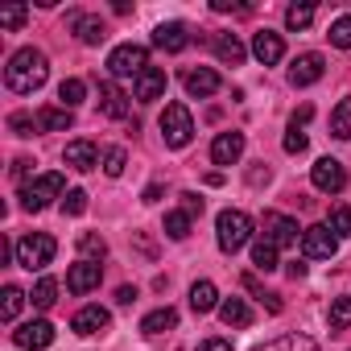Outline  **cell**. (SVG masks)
I'll list each match as a JSON object with an SVG mask.
<instances>
[{
  "mask_svg": "<svg viewBox=\"0 0 351 351\" xmlns=\"http://www.w3.org/2000/svg\"><path fill=\"white\" fill-rule=\"evenodd\" d=\"M62 161H66L71 169L87 173V169H95V165H99V149H95L91 141H71V145H66V153H62Z\"/></svg>",
  "mask_w": 351,
  "mask_h": 351,
  "instance_id": "obj_16",
  "label": "cell"
},
{
  "mask_svg": "<svg viewBox=\"0 0 351 351\" xmlns=\"http://www.w3.org/2000/svg\"><path fill=\"white\" fill-rule=\"evenodd\" d=\"M252 58H256L261 66H277V62L285 58V42H281V34L261 29V34L252 38Z\"/></svg>",
  "mask_w": 351,
  "mask_h": 351,
  "instance_id": "obj_11",
  "label": "cell"
},
{
  "mask_svg": "<svg viewBox=\"0 0 351 351\" xmlns=\"http://www.w3.org/2000/svg\"><path fill=\"white\" fill-rule=\"evenodd\" d=\"M112 326V314L104 310V306H83L75 318H71V330L75 335H104Z\"/></svg>",
  "mask_w": 351,
  "mask_h": 351,
  "instance_id": "obj_14",
  "label": "cell"
},
{
  "mask_svg": "<svg viewBox=\"0 0 351 351\" xmlns=\"http://www.w3.org/2000/svg\"><path fill=\"white\" fill-rule=\"evenodd\" d=\"M62 211H66V215H83V211H87V195H83V191H66Z\"/></svg>",
  "mask_w": 351,
  "mask_h": 351,
  "instance_id": "obj_42",
  "label": "cell"
},
{
  "mask_svg": "<svg viewBox=\"0 0 351 351\" xmlns=\"http://www.w3.org/2000/svg\"><path fill=\"white\" fill-rule=\"evenodd\" d=\"M153 46H157V50H165V54H178V50H186V46H191V34H186V25H182V21H165V25H157V29H153Z\"/></svg>",
  "mask_w": 351,
  "mask_h": 351,
  "instance_id": "obj_12",
  "label": "cell"
},
{
  "mask_svg": "<svg viewBox=\"0 0 351 351\" xmlns=\"http://www.w3.org/2000/svg\"><path fill=\"white\" fill-rule=\"evenodd\" d=\"M326 228H330L339 240H347V236H351V207H343V203H339V207H330V219H326Z\"/></svg>",
  "mask_w": 351,
  "mask_h": 351,
  "instance_id": "obj_37",
  "label": "cell"
},
{
  "mask_svg": "<svg viewBox=\"0 0 351 351\" xmlns=\"http://www.w3.org/2000/svg\"><path fill=\"white\" fill-rule=\"evenodd\" d=\"M71 25H75V34H79V42H83V46H99V42L108 38V25H104L99 17H87V13H71Z\"/></svg>",
  "mask_w": 351,
  "mask_h": 351,
  "instance_id": "obj_20",
  "label": "cell"
},
{
  "mask_svg": "<svg viewBox=\"0 0 351 351\" xmlns=\"http://www.w3.org/2000/svg\"><path fill=\"white\" fill-rule=\"evenodd\" d=\"M277 252H281L277 244H269V240H256V244H252V265H256L261 273H273V269H277Z\"/></svg>",
  "mask_w": 351,
  "mask_h": 351,
  "instance_id": "obj_30",
  "label": "cell"
},
{
  "mask_svg": "<svg viewBox=\"0 0 351 351\" xmlns=\"http://www.w3.org/2000/svg\"><path fill=\"white\" fill-rule=\"evenodd\" d=\"M244 157V132H219L211 141V161L215 165H236Z\"/></svg>",
  "mask_w": 351,
  "mask_h": 351,
  "instance_id": "obj_13",
  "label": "cell"
},
{
  "mask_svg": "<svg viewBox=\"0 0 351 351\" xmlns=\"http://www.w3.org/2000/svg\"><path fill=\"white\" fill-rule=\"evenodd\" d=\"M215 240H219V248H223L228 256H236V252L252 240V219H248L244 211H219V219H215Z\"/></svg>",
  "mask_w": 351,
  "mask_h": 351,
  "instance_id": "obj_2",
  "label": "cell"
},
{
  "mask_svg": "<svg viewBox=\"0 0 351 351\" xmlns=\"http://www.w3.org/2000/svg\"><path fill=\"white\" fill-rule=\"evenodd\" d=\"M191 306H195V314L219 310V289H215L211 281H195V285H191Z\"/></svg>",
  "mask_w": 351,
  "mask_h": 351,
  "instance_id": "obj_24",
  "label": "cell"
},
{
  "mask_svg": "<svg viewBox=\"0 0 351 351\" xmlns=\"http://www.w3.org/2000/svg\"><path fill=\"white\" fill-rule=\"evenodd\" d=\"M199 351H232V343H228V339H203Z\"/></svg>",
  "mask_w": 351,
  "mask_h": 351,
  "instance_id": "obj_45",
  "label": "cell"
},
{
  "mask_svg": "<svg viewBox=\"0 0 351 351\" xmlns=\"http://www.w3.org/2000/svg\"><path fill=\"white\" fill-rule=\"evenodd\" d=\"M54 199H66L62 173H42V178H34L29 186H21V207L25 211H46Z\"/></svg>",
  "mask_w": 351,
  "mask_h": 351,
  "instance_id": "obj_5",
  "label": "cell"
},
{
  "mask_svg": "<svg viewBox=\"0 0 351 351\" xmlns=\"http://www.w3.org/2000/svg\"><path fill=\"white\" fill-rule=\"evenodd\" d=\"M191 223H195V219H191L186 211H169V215H165V236H169V240H186V236H191Z\"/></svg>",
  "mask_w": 351,
  "mask_h": 351,
  "instance_id": "obj_34",
  "label": "cell"
},
{
  "mask_svg": "<svg viewBox=\"0 0 351 351\" xmlns=\"http://www.w3.org/2000/svg\"><path fill=\"white\" fill-rule=\"evenodd\" d=\"M46 79H50V58H46L42 50H34V46L17 50V54L9 58V66H5V83H9V91H17V95H34Z\"/></svg>",
  "mask_w": 351,
  "mask_h": 351,
  "instance_id": "obj_1",
  "label": "cell"
},
{
  "mask_svg": "<svg viewBox=\"0 0 351 351\" xmlns=\"http://www.w3.org/2000/svg\"><path fill=\"white\" fill-rule=\"evenodd\" d=\"M124 165H128V153H124L120 145H112V149L104 153V173H108V178H120Z\"/></svg>",
  "mask_w": 351,
  "mask_h": 351,
  "instance_id": "obj_38",
  "label": "cell"
},
{
  "mask_svg": "<svg viewBox=\"0 0 351 351\" xmlns=\"http://www.w3.org/2000/svg\"><path fill=\"white\" fill-rule=\"evenodd\" d=\"M298 236H302V232H298V223H293L289 215H277V211L265 215V240H269V244H277V248H293Z\"/></svg>",
  "mask_w": 351,
  "mask_h": 351,
  "instance_id": "obj_10",
  "label": "cell"
},
{
  "mask_svg": "<svg viewBox=\"0 0 351 351\" xmlns=\"http://www.w3.org/2000/svg\"><path fill=\"white\" fill-rule=\"evenodd\" d=\"M21 306H25V289H17V285H5V298H0V318H5V322H13V318L21 314Z\"/></svg>",
  "mask_w": 351,
  "mask_h": 351,
  "instance_id": "obj_32",
  "label": "cell"
},
{
  "mask_svg": "<svg viewBox=\"0 0 351 351\" xmlns=\"http://www.w3.org/2000/svg\"><path fill=\"white\" fill-rule=\"evenodd\" d=\"M310 21H314V5H289L285 9V29H310Z\"/></svg>",
  "mask_w": 351,
  "mask_h": 351,
  "instance_id": "obj_35",
  "label": "cell"
},
{
  "mask_svg": "<svg viewBox=\"0 0 351 351\" xmlns=\"http://www.w3.org/2000/svg\"><path fill=\"white\" fill-rule=\"evenodd\" d=\"M132 298H136L132 285H120V289H116V302H120V306H132Z\"/></svg>",
  "mask_w": 351,
  "mask_h": 351,
  "instance_id": "obj_47",
  "label": "cell"
},
{
  "mask_svg": "<svg viewBox=\"0 0 351 351\" xmlns=\"http://www.w3.org/2000/svg\"><path fill=\"white\" fill-rule=\"evenodd\" d=\"M9 128H13L17 136H34V132H42V128H38V116H29V112H13V116H9Z\"/></svg>",
  "mask_w": 351,
  "mask_h": 351,
  "instance_id": "obj_39",
  "label": "cell"
},
{
  "mask_svg": "<svg viewBox=\"0 0 351 351\" xmlns=\"http://www.w3.org/2000/svg\"><path fill=\"white\" fill-rule=\"evenodd\" d=\"M310 182H314V191H322V195H339V191H347V169H343V161H335V157H318L314 169H310Z\"/></svg>",
  "mask_w": 351,
  "mask_h": 351,
  "instance_id": "obj_8",
  "label": "cell"
},
{
  "mask_svg": "<svg viewBox=\"0 0 351 351\" xmlns=\"http://www.w3.org/2000/svg\"><path fill=\"white\" fill-rule=\"evenodd\" d=\"M79 252H83V261H95V265H99V256L108 252V244H104V236L83 232V236H79Z\"/></svg>",
  "mask_w": 351,
  "mask_h": 351,
  "instance_id": "obj_36",
  "label": "cell"
},
{
  "mask_svg": "<svg viewBox=\"0 0 351 351\" xmlns=\"http://www.w3.org/2000/svg\"><path fill=\"white\" fill-rule=\"evenodd\" d=\"M219 318H223L228 326H252V310H248L244 298H223V302H219Z\"/></svg>",
  "mask_w": 351,
  "mask_h": 351,
  "instance_id": "obj_22",
  "label": "cell"
},
{
  "mask_svg": "<svg viewBox=\"0 0 351 351\" xmlns=\"http://www.w3.org/2000/svg\"><path fill=\"white\" fill-rule=\"evenodd\" d=\"M335 252H339V236H335L326 223L302 228V256H310V261H330Z\"/></svg>",
  "mask_w": 351,
  "mask_h": 351,
  "instance_id": "obj_7",
  "label": "cell"
},
{
  "mask_svg": "<svg viewBox=\"0 0 351 351\" xmlns=\"http://www.w3.org/2000/svg\"><path fill=\"white\" fill-rule=\"evenodd\" d=\"M29 169H34V161H29V157H17V161H13V178H25Z\"/></svg>",
  "mask_w": 351,
  "mask_h": 351,
  "instance_id": "obj_46",
  "label": "cell"
},
{
  "mask_svg": "<svg viewBox=\"0 0 351 351\" xmlns=\"http://www.w3.org/2000/svg\"><path fill=\"white\" fill-rule=\"evenodd\" d=\"M71 124H75V116H71L66 108H42V112H38V128H42V132H66Z\"/></svg>",
  "mask_w": 351,
  "mask_h": 351,
  "instance_id": "obj_25",
  "label": "cell"
},
{
  "mask_svg": "<svg viewBox=\"0 0 351 351\" xmlns=\"http://www.w3.org/2000/svg\"><path fill=\"white\" fill-rule=\"evenodd\" d=\"M182 211H186L191 219H195V215H203V199H199V195H182Z\"/></svg>",
  "mask_w": 351,
  "mask_h": 351,
  "instance_id": "obj_44",
  "label": "cell"
},
{
  "mask_svg": "<svg viewBox=\"0 0 351 351\" xmlns=\"http://www.w3.org/2000/svg\"><path fill=\"white\" fill-rule=\"evenodd\" d=\"M54 252H58V244H54V236H46V232H34V236H25V240H17V265L21 269H29V273H42L50 261H54Z\"/></svg>",
  "mask_w": 351,
  "mask_h": 351,
  "instance_id": "obj_4",
  "label": "cell"
},
{
  "mask_svg": "<svg viewBox=\"0 0 351 351\" xmlns=\"http://www.w3.org/2000/svg\"><path fill=\"white\" fill-rule=\"evenodd\" d=\"M173 326H178V310H169V306H161V310L145 314V322H141V330H145V335H161V330H173Z\"/></svg>",
  "mask_w": 351,
  "mask_h": 351,
  "instance_id": "obj_27",
  "label": "cell"
},
{
  "mask_svg": "<svg viewBox=\"0 0 351 351\" xmlns=\"http://www.w3.org/2000/svg\"><path fill=\"white\" fill-rule=\"evenodd\" d=\"M256 351H318V343L310 335H281V339H273V343H265Z\"/></svg>",
  "mask_w": 351,
  "mask_h": 351,
  "instance_id": "obj_29",
  "label": "cell"
},
{
  "mask_svg": "<svg viewBox=\"0 0 351 351\" xmlns=\"http://www.w3.org/2000/svg\"><path fill=\"white\" fill-rule=\"evenodd\" d=\"M161 136L169 149H186L195 141V116L186 112V104H165L161 112Z\"/></svg>",
  "mask_w": 351,
  "mask_h": 351,
  "instance_id": "obj_3",
  "label": "cell"
},
{
  "mask_svg": "<svg viewBox=\"0 0 351 351\" xmlns=\"http://www.w3.org/2000/svg\"><path fill=\"white\" fill-rule=\"evenodd\" d=\"M83 95H87V83H83V79H62V83H58V108L75 112V108L83 104Z\"/></svg>",
  "mask_w": 351,
  "mask_h": 351,
  "instance_id": "obj_28",
  "label": "cell"
},
{
  "mask_svg": "<svg viewBox=\"0 0 351 351\" xmlns=\"http://www.w3.org/2000/svg\"><path fill=\"white\" fill-rule=\"evenodd\" d=\"M330 46L335 50H351V17H339L330 25Z\"/></svg>",
  "mask_w": 351,
  "mask_h": 351,
  "instance_id": "obj_40",
  "label": "cell"
},
{
  "mask_svg": "<svg viewBox=\"0 0 351 351\" xmlns=\"http://www.w3.org/2000/svg\"><path fill=\"white\" fill-rule=\"evenodd\" d=\"M186 95H195V99H207V95H215L219 91V75L211 71V66H199V71H186Z\"/></svg>",
  "mask_w": 351,
  "mask_h": 351,
  "instance_id": "obj_18",
  "label": "cell"
},
{
  "mask_svg": "<svg viewBox=\"0 0 351 351\" xmlns=\"http://www.w3.org/2000/svg\"><path fill=\"white\" fill-rule=\"evenodd\" d=\"M322 79V54H298L289 66V83L293 87H314Z\"/></svg>",
  "mask_w": 351,
  "mask_h": 351,
  "instance_id": "obj_15",
  "label": "cell"
},
{
  "mask_svg": "<svg viewBox=\"0 0 351 351\" xmlns=\"http://www.w3.org/2000/svg\"><path fill=\"white\" fill-rule=\"evenodd\" d=\"M161 199V186H145V203H157Z\"/></svg>",
  "mask_w": 351,
  "mask_h": 351,
  "instance_id": "obj_48",
  "label": "cell"
},
{
  "mask_svg": "<svg viewBox=\"0 0 351 351\" xmlns=\"http://www.w3.org/2000/svg\"><path fill=\"white\" fill-rule=\"evenodd\" d=\"M25 17H29V9H25V5L0 9V29H21V25H25Z\"/></svg>",
  "mask_w": 351,
  "mask_h": 351,
  "instance_id": "obj_41",
  "label": "cell"
},
{
  "mask_svg": "<svg viewBox=\"0 0 351 351\" xmlns=\"http://www.w3.org/2000/svg\"><path fill=\"white\" fill-rule=\"evenodd\" d=\"M326 322H330V330H347L351 326V298H335L326 310Z\"/></svg>",
  "mask_w": 351,
  "mask_h": 351,
  "instance_id": "obj_33",
  "label": "cell"
},
{
  "mask_svg": "<svg viewBox=\"0 0 351 351\" xmlns=\"http://www.w3.org/2000/svg\"><path fill=\"white\" fill-rule=\"evenodd\" d=\"M145 71H149V50L136 42H124L108 54V75H116V79H141Z\"/></svg>",
  "mask_w": 351,
  "mask_h": 351,
  "instance_id": "obj_6",
  "label": "cell"
},
{
  "mask_svg": "<svg viewBox=\"0 0 351 351\" xmlns=\"http://www.w3.org/2000/svg\"><path fill=\"white\" fill-rule=\"evenodd\" d=\"M13 343H17L21 351H42V347L54 343V326H50L46 318H34V322H25L21 330H13Z\"/></svg>",
  "mask_w": 351,
  "mask_h": 351,
  "instance_id": "obj_9",
  "label": "cell"
},
{
  "mask_svg": "<svg viewBox=\"0 0 351 351\" xmlns=\"http://www.w3.org/2000/svg\"><path fill=\"white\" fill-rule=\"evenodd\" d=\"M330 136L335 141H351V95H343L339 108L330 112Z\"/></svg>",
  "mask_w": 351,
  "mask_h": 351,
  "instance_id": "obj_26",
  "label": "cell"
},
{
  "mask_svg": "<svg viewBox=\"0 0 351 351\" xmlns=\"http://www.w3.org/2000/svg\"><path fill=\"white\" fill-rule=\"evenodd\" d=\"M29 302H34L38 310H50V306L58 302V281H54V277H42V281L34 285V293H29Z\"/></svg>",
  "mask_w": 351,
  "mask_h": 351,
  "instance_id": "obj_31",
  "label": "cell"
},
{
  "mask_svg": "<svg viewBox=\"0 0 351 351\" xmlns=\"http://www.w3.org/2000/svg\"><path fill=\"white\" fill-rule=\"evenodd\" d=\"M99 112H104V116H112V120L128 116V95H124L116 83H99Z\"/></svg>",
  "mask_w": 351,
  "mask_h": 351,
  "instance_id": "obj_21",
  "label": "cell"
},
{
  "mask_svg": "<svg viewBox=\"0 0 351 351\" xmlns=\"http://www.w3.org/2000/svg\"><path fill=\"white\" fill-rule=\"evenodd\" d=\"M95 285H99V265H95V261L71 265V273H66V289H71V293H91Z\"/></svg>",
  "mask_w": 351,
  "mask_h": 351,
  "instance_id": "obj_17",
  "label": "cell"
},
{
  "mask_svg": "<svg viewBox=\"0 0 351 351\" xmlns=\"http://www.w3.org/2000/svg\"><path fill=\"white\" fill-rule=\"evenodd\" d=\"M215 54H219V62H228V66H240L248 50H244V42H240L236 34H219V38H215Z\"/></svg>",
  "mask_w": 351,
  "mask_h": 351,
  "instance_id": "obj_23",
  "label": "cell"
},
{
  "mask_svg": "<svg viewBox=\"0 0 351 351\" xmlns=\"http://www.w3.org/2000/svg\"><path fill=\"white\" fill-rule=\"evenodd\" d=\"M165 87H169L165 71H161V66H149V71L136 79V99H141V104H153V99L165 95Z\"/></svg>",
  "mask_w": 351,
  "mask_h": 351,
  "instance_id": "obj_19",
  "label": "cell"
},
{
  "mask_svg": "<svg viewBox=\"0 0 351 351\" xmlns=\"http://www.w3.org/2000/svg\"><path fill=\"white\" fill-rule=\"evenodd\" d=\"M306 145H310V141H306V132L289 124V132H285V153H306Z\"/></svg>",
  "mask_w": 351,
  "mask_h": 351,
  "instance_id": "obj_43",
  "label": "cell"
}]
</instances>
